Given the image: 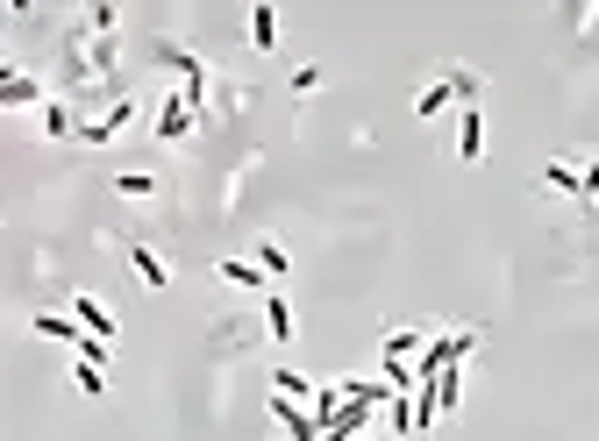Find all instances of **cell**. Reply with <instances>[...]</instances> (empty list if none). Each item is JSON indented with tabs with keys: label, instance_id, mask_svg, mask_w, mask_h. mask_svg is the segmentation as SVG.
Instances as JSON below:
<instances>
[{
	"label": "cell",
	"instance_id": "3957f363",
	"mask_svg": "<svg viewBox=\"0 0 599 441\" xmlns=\"http://www.w3.org/2000/svg\"><path fill=\"white\" fill-rule=\"evenodd\" d=\"M129 271H137L143 293H164V285H172V264H164L157 250H143V242H129Z\"/></svg>",
	"mask_w": 599,
	"mask_h": 441
},
{
	"label": "cell",
	"instance_id": "2e32d148",
	"mask_svg": "<svg viewBox=\"0 0 599 441\" xmlns=\"http://www.w3.org/2000/svg\"><path fill=\"white\" fill-rule=\"evenodd\" d=\"M250 264H258L264 278H286V271H293V256L279 250V242H258V256H250Z\"/></svg>",
	"mask_w": 599,
	"mask_h": 441
},
{
	"label": "cell",
	"instance_id": "9c48e42d",
	"mask_svg": "<svg viewBox=\"0 0 599 441\" xmlns=\"http://www.w3.org/2000/svg\"><path fill=\"white\" fill-rule=\"evenodd\" d=\"M449 100H457V93H449V79H428L422 93H414V114H422V121H436V114L449 108Z\"/></svg>",
	"mask_w": 599,
	"mask_h": 441
},
{
	"label": "cell",
	"instance_id": "5bb4252c",
	"mask_svg": "<svg viewBox=\"0 0 599 441\" xmlns=\"http://www.w3.org/2000/svg\"><path fill=\"white\" fill-rule=\"evenodd\" d=\"M428 392H436V406H443V414H457V399H464V371H443V377H428Z\"/></svg>",
	"mask_w": 599,
	"mask_h": 441
},
{
	"label": "cell",
	"instance_id": "7c38bea8",
	"mask_svg": "<svg viewBox=\"0 0 599 441\" xmlns=\"http://www.w3.org/2000/svg\"><path fill=\"white\" fill-rule=\"evenodd\" d=\"M221 278H229V285H243V293H264V271L250 264V256H229V264H221Z\"/></svg>",
	"mask_w": 599,
	"mask_h": 441
},
{
	"label": "cell",
	"instance_id": "8fae6325",
	"mask_svg": "<svg viewBox=\"0 0 599 441\" xmlns=\"http://www.w3.org/2000/svg\"><path fill=\"white\" fill-rule=\"evenodd\" d=\"M443 79H449V93H457V100H471V108H478V93H486V79H478L471 65H449Z\"/></svg>",
	"mask_w": 599,
	"mask_h": 441
},
{
	"label": "cell",
	"instance_id": "4fadbf2b",
	"mask_svg": "<svg viewBox=\"0 0 599 441\" xmlns=\"http://www.w3.org/2000/svg\"><path fill=\"white\" fill-rule=\"evenodd\" d=\"M115 192H122V200H157V178L150 172H115Z\"/></svg>",
	"mask_w": 599,
	"mask_h": 441
},
{
	"label": "cell",
	"instance_id": "5b68a950",
	"mask_svg": "<svg viewBox=\"0 0 599 441\" xmlns=\"http://www.w3.org/2000/svg\"><path fill=\"white\" fill-rule=\"evenodd\" d=\"M457 157L486 164V114H478V108H464V121H457Z\"/></svg>",
	"mask_w": 599,
	"mask_h": 441
},
{
	"label": "cell",
	"instance_id": "277c9868",
	"mask_svg": "<svg viewBox=\"0 0 599 441\" xmlns=\"http://www.w3.org/2000/svg\"><path fill=\"white\" fill-rule=\"evenodd\" d=\"M428 334H436V328H393V334H385V371H393V363H414L428 349Z\"/></svg>",
	"mask_w": 599,
	"mask_h": 441
},
{
	"label": "cell",
	"instance_id": "ba28073f",
	"mask_svg": "<svg viewBox=\"0 0 599 441\" xmlns=\"http://www.w3.org/2000/svg\"><path fill=\"white\" fill-rule=\"evenodd\" d=\"M250 51H279V8H250Z\"/></svg>",
	"mask_w": 599,
	"mask_h": 441
},
{
	"label": "cell",
	"instance_id": "8992f818",
	"mask_svg": "<svg viewBox=\"0 0 599 441\" xmlns=\"http://www.w3.org/2000/svg\"><path fill=\"white\" fill-rule=\"evenodd\" d=\"M72 321H79V328H94V334H100V342H115V313H108V307H100V299H94V293H79V299H72Z\"/></svg>",
	"mask_w": 599,
	"mask_h": 441
},
{
	"label": "cell",
	"instance_id": "30bf717a",
	"mask_svg": "<svg viewBox=\"0 0 599 441\" xmlns=\"http://www.w3.org/2000/svg\"><path fill=\"white\" fill-rule=\"evenodd\" d=\"M29 328H36V334H51V342H72V349L86 342V328H72L65 313H36V321H29Z\"/></svg>",
	"mask_w": 599,
	"mask_h": 441
},
{
	"label": "cell",
	"instance_id": "52a82bcc",
	"mask_svg": "<svg viewBox=\"0 0 599 441\" xmlns=\"http://www.w3.org/2000/svg\"><path fill=\"white\" fill-rule=\"evenodd\" d=\"M264 334H272L279 349H286L293 334H300V328H293V307H286V293H264Z\"/></svg>",
	"mask_w": 599,
	"mask_h": 441
},
{
	"label": "cell",
	"instance_id": "6da1fadb",
	"mask_svg": "<svg viewBox=\"0 0 599 441\" xmlns=\"http://www.w3.org/2000/svg\"><path fill=\"white\" fill-rule=\"evenodd\" d=\"M129 121H137V100H115L108 114H86L79 121V135H72V143H86V150H100V143H115V135L129 129Z\"/></svg>",
	"mask_w": 599,
	"mask_h": 441
},
{
	"label": "cell",
	"instance_id": "9a60e30c",
	"mask_svg": "<svg viewBox=\"0 0 599 441\" xmlns=\"http://www.w3.org/2000/svg\"><path fill=\"white\" fill-rule=\"evenodd\" d=\"M72 385H79V399H108V371H100V363H79Z\"/></svg>",
	"mask_w": 599,
	"mask_h": 441
},
{
	"label": "cell",
	"instance_id": "e0dca14e",
	"mask_svg": "<svg viewBox=\"0 0 599 441\" xmlns=\"http://www.w3.org/2000/svg\"><path fill=\"white\" fill-rule=\"evenodd\" d=\"M272 392H279V399H300V406H314V385H307L300 371H279V377H272Z\"/></svg>",
	"mask_w": 599,
	"mask_h": 441
},
{
	"label": "cell",
	"instance_id": "ac0fdd59",
	"mask_svg": "<svg viewBox=\"0 0 599 441\" xmlns=\"http://www.w3.org/2000/svg\"><path fill=\"white\" fill-rule=\"evenodd\" d=\"M543 192H571V200H578V164H549V172H543Z\"/></svg>",
	"mask_w": 599,
	"mask_h": 441
},
{
	"label": "cell",
	"instance_id": "7a4b0ae2",
	"mask_svg": "<svg viewBox=\"0 0 599 441\" xmlns=\"http://www.w3.org/2000/svg\"><path fill=\"white\" fill-rule=\"evenodd\" d=\"M272 420H279V428H286L293 441H322V420H314L300 399H279V392H272Z\"/></svg>",
	"mask_w": 599,
	"mask_h": 441
}]
</instances>
